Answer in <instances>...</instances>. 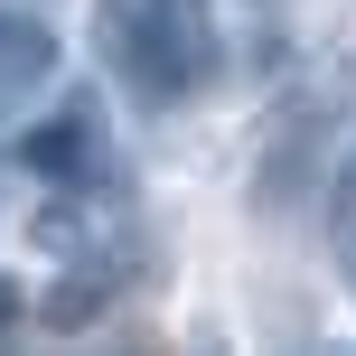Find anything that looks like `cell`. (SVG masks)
<instances>
[{
  "label": "cell",
  "mask_w": 356,
  "mask_h": 356,
  "mask_svg": "<svg viewBox=\"0 0 356 356\" xmlns=\"http://www.w3.org/2000/svg\"><path fill=\"white\" fill-rule=\"evenodd\" d=\"M291 356H356V347H338V338H319V347H291Z\"/></svg>",
  "instance_id": "8992f818"
},
{
  "label": "cell",
  "mask_w": 356,
  "mask_h": 356,
  "mask_svg": "<svg viewBox=\"0 0 356 356\" xmlns=\"http://www.w3.org/2000/svg\"><path fill=\"white\" fill-rule=\"evenodd\" d=\"M19 169H29L47 197H94V188H113V131H104V94H75V104L29 113V131H19Z\"/></svg>",
  "instance_id": "7a4b0ae2"
},
{
  "label": "cell",
  "mask_w": 356,
  "mask_h": 356,
  "mask_svg": "<svg viewBox=\"0 0 356 356\" xmlns=\"http://www.w3.org/2000/svg\"><path fill=\"white\" fill-rule=\"evenodd\" d=\"M19 309H29V291H19L10 272H0V328H19Z\"/></svg>",
  "instance_id": "5b68a950"
},
{
  "label": "cell",
  "mask_w": 356,
  "mask_h": 356,
  "mask_svg": "<svg viewBox=\"0 0 356 356\" xmlns=\"http://www.w3.org/2000/svg\"><path fill=\"white\" fill-rule=\"evenodd\" d=\"M66 75V38L47 29V10L0 0V113H38Z\"/></svg>",
  "instance_id": "3957f363"
},
{
  "label": "cell",
  "mask_w": 356,
  "mask_h": 356,
  "mask_svg": "<svg viewBox=\"0 0 356 356\" xmlns=\"http://www.w3.org/2000/svg\"><path fill=\"white\" fill-rule=\"evenodd\" d=\"M56 263H66V282L38 300V319H47V328L104 319V309L122 300V282H131V244H85V253H56Z\"/></svg>",
  "instance_id": "277c9868"
},
{
  "label": "cell",
  "mask_w": 356,
  "mask_h": 356,
  "mask_svg": "<svg viewBox=\"0 0 356 356\" xmlns=\"http://www.w3.org/2000/svg\"><path fill=\"white\" fill-rule=\"evenodd\" d=\"M94 56L131 104H197L225 66L207 0H94Z\"/></svg>",
  "instance_id": "6da1fadb"
}]
</instances>
